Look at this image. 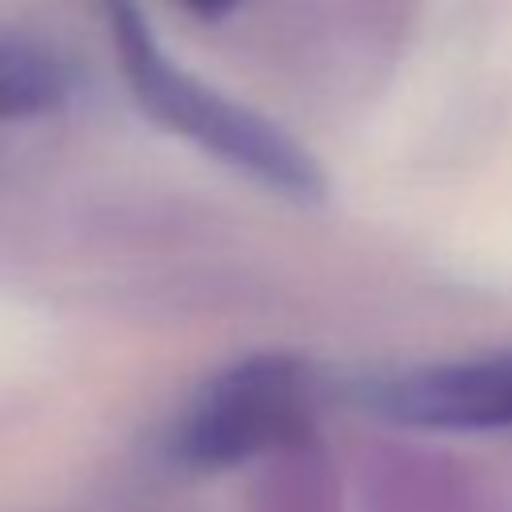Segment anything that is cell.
I'll return each mask as SVG.
<instances>
[{
  "label": "cell",
  "instance_id": "1",
  "mask_svg": "<svg viewBox=\"0 0 512 512\" xmlns=\"http://www.w3.org/2000/svg\"><path fill=\"white\" fill-rule=\"evenodd\" d=\"M108 40L116 44L120 72L132 88V100L168 132L192 140L236 172L252 176L264 188H276L292 200H320L324 172L316 156L296 144L284 128L264 120L260 112L228 100L212 84L188 76L180 64L164 56L152 36V24L140 0H96Z\"/></svg>",
  "mask_w": 512,
  "mask_h": 512
},
{
  "label": "cell",
  "instance_id": "2",
  "mask_svg": "<svg viewBox=\"0 0 512 512\" xmlns=\"http://www.w3.org/2000/svg\"><path fill=\"white\" fill-rule=\"evenodd\" d=\"M316 424V384L304 360L256 352L216 372L184 408L172 456L196 472L236 468L272 452L304 448Z\"/></svg>",
  "mask_w": 512,
  "mask_h": 512
},
{
  "label": "cell",
  "instance_id": "3",
  "mask_svg": "<svg viewBox=\"0 0 512 512\" xmlns=\"http://www.w3.org/2000/svg\"><path fill=\"white\" fill-rule=\"evenodd\" d=\"M360 408L404 428L496 432L512 428V352L424 364L356 388Z\"/></svg>",
  "mask_w": 512,
  "mask_h": 512
},
{
  "label": "cell",
  "instance_id": "4",
  "mask_svg": "<svg viewBox=\"0 0 512 512\" xmlns=\"http://www.w3.org/2000/svg\"><path fill=\"white\" fill-rule=\"evenodd\" d=\"M72 92L68 64L40 40L0 36V120H36Z\"/></svg>",
  "mask_w": 512,
  "mask_h": 512
},
{
  "label": "cell",
  "instance_id": "5",
  "mask_svg": "<svg viewBox=\"0 0 512 512\" xmlns=\"http://www.w3.org/2000/svg\"><path fill=\"white\" fill-rule=\"evenodd\" d=\"M188 12H196V16H204V20H220V16H228L232 8H240L244 0H180Z\"/></svg>",
  "mask_w": 512,
  "mask_h": 512
}]
</instances>
